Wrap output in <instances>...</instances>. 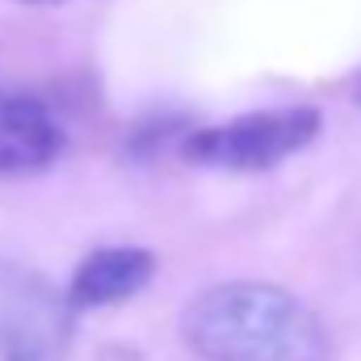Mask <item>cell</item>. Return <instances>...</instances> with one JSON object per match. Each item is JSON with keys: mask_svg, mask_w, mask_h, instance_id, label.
Returning a JSON list of instances; mask_svg holds the SVG:
<instances>
[{"mask_svg": "<svg viewBox=\"0 0 361 361\" xmlns=\"http://www.w3.org/2000/svg\"><path fill=\"white\" fill-rule=\"evenodd\" d=\"M72 307L21 265H0V357L63 361Z\"/></svg>", "mask_w": 361, "mask_h": 361, "instance_id": "obj_3", "label": "cell"}, {"mask_svg": "<svg viewBox=\"0 0 361 361\" xmlns=\"http://www.w3.org/2000/svg\"><path fill=\"white\" fill-rule=\"evenodd\" d=\"M152 273H156V257L147 248H97L92 257L80 261L63 302L72 311H97V307L126 302L130 294H139L152 281Z\"/></svg>", "mask_w": 361, "mask_h": 361, "instance_id": "obj_5", "label": "cell"}, {"mask_svg": "<svg viewBox=\"0 0 361 361\" xmlns=\"http://www.w3.org/2000/svg\"><path fill=\"white\" fill-rule=\"evenodd\" d=\"M21 4H63V0H21Z\"/></svg>", "mask_w": 361, "mask_h": 361, "instance_id": "obj_7", "label": "cell"}, {"mask_svg": "<svg viewBox=\"0 0 361 361\" xmlns=\"http://www.w3.org/2000/svg\"><path fill=\"white\" fill-rule=\"evenodd\" d=\"M180 336L202 361H332L324 319L269 281L202 290L180 315Z\"/></svg>", "mask_w": 361, "mask_h": 361, "instance_id": "obj_1", "label": "cell"}, {"mask_svg": "<svg viewBox=\"0 0 361 361\" xmlns=\"http://www.w3.org/2000/svg\"><path fill=\"white\" fill-rule=\"evenodd\" d=\"M319 126H324V118H319L315 105L257 109V114H240L223 126L193 130L180 143V152L193 164L231 169V173H265L273 164L298 156L302 147H311Z\"/></svg>", "mask_w": 361, "mask_h": 361, "instance_id": "obj_2", "label": "cell"}, {"mask_svg": "<svg viewBox=\"0 0 361 361\" xmlns=\"http://www.w3.org/2000/svg\"><path fill=\"white\" fill-rule=\"evenodd\" d=\"M63 147L68 135L38 97H0V180L47 173Z\"/></svg>", "mask_w": 361, "mask_h": 361, "instance_id": "obj_4", "label": "cell"}, {"mask_svg": "<svg viewBox=\"0 0 361 361\" xmlns=\"http://www.w3.org/2000/svg\"><path fill=\"white\" fill-rule=\"evenodd\" d=\"M97 361H152V357H143V353L130 349V345H105V349L97 353Z\"/></svg>", "mask_w": 361, "mask_h": 361, "instance_id": "obj_6", "label": "cell"}]
</instances>
